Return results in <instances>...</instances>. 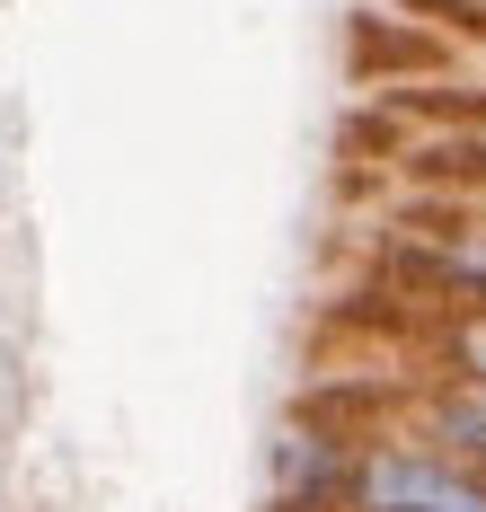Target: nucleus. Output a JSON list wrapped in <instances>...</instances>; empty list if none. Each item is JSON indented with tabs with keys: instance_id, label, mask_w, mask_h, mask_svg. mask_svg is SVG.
I'll list each match as a JSON object with an SVG mask.
<instances>
[{
	"instance_id": "1",
	"label": "nucleus",
	"mask_w": 486,
	"mask_h": 512,
	"mask_svg": "<svg viewBox=\"0 0 486 512\" xmlns=\"http://www.w3.org/2000/svg\"><path fill=\"white\" fill-rule=\"evenodd\" d=\"M345 512H486V477L433 451L425 433H398V442H363Z\"/></svg>"
},
{
	"instance_id": "2",
	"label": "nucleus",
	"mask_w": 486,
	"mask_h": 512,
	"mask_svg": "<svg viewBox=\"0 0 486 512\" xmlns=\"http://www.w3.org/2000/svg\"><path fill=\"white\" fill-rule=\"evenodd\" d=\"M354 460H363V442L319 433V424H292V433L274 442V504L283 512H345Z\"/></svg>"
},
{
	"instance_id": "3",
	"label": "nucleus",
	"mask_w": 486,
	"mask_h": 512,
	"mask_svg": "<svg viewBox=\"0 0 486 512\" xmlns=\"http://www.w3.org/2000/svg\"><path fill=\"white\" fill-rule=\"evenodd\" d=\"M425 442L486 477V389L478 380H451V371H442V380L425 389Z\"/></svg>"
},
{
	"instance_id": "4",
	"label": "nucleus",
	"mask_w": 486,
	"mask_h": 512,
	"mask_svg": "<svg viewBox=\"0 0 486 512\" xmlns=\"http://www.w3.org/2000/svg\"><path fill=\"white\" fill-rule=\"evenodd\" d=\"M442 354H451V380H478L486 389V309H460L442 327Z\"/></svg>"
}]
</instances>
